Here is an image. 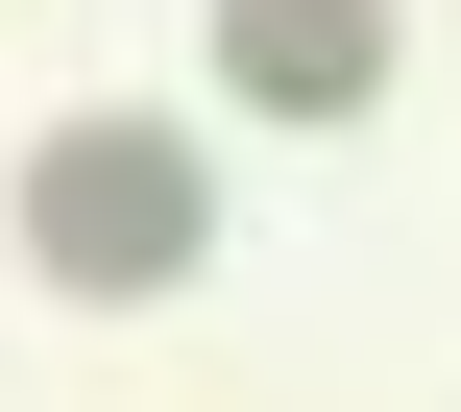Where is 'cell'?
<instances>
[{"label": "cell", "mask_w": 461, "mask_h": 412, "mask_svg": "<svg viewBox=\"0 0 461 412\" xmlns=\"http://www.w3.org/2000/svg\"><path fill=\"white\" fill-rule=\"evenodd\" d=\"M49 219H73V267H146V243H170V170H146V146H73Z\"/></svg>", "instance_id": "6da1fadb"}, {"label": "cell", "mask_w": 461, "mask_h": 412, "mask_svg": "<svg viewBox=\"0 0 461 412\" xmlns=\"http://www.w3.org/2000/svg\"><path fill=\"white\" fill-rule=\"evenodd\" d=\"M243 73H267V97H340V73H365V0H243Z\"/></svg>", "instance_id": "7a4b0ae2"}]
</instances>
